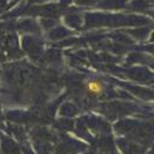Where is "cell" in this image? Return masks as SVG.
I'll use <instances>...</instances> for the list:
<instances>
[{"label": "cell", "mask_w": 154, "mask_h": 154, "mask_svg": "<svg viewBox=\"0 0 154 154\" xmlns=\"http://www.w3.org/2000/svg\"><path fill=\"white\" fill-rule=\"evenodd\" d=\"M101 84L100 83H97V82H91V83H89V90L91 91V93H100L101 91Z\"/></svg>", "instance_id": "obj_1"}]
</instances>
